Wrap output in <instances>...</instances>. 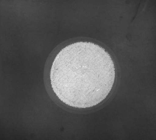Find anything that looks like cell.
Here are the masks:
<instances>
[{"label":"cell","instance_id":"obj_1","mask_svg":"<svg viewBox=\"0 0 156 140\" xmlns=\"http://www.w3.org/2000/svg\"><path fill=\"white\" fill-rule=\"evenodd\" d=\"M116 77L109 53L93 42L68 45L57 54L50 70L51 88L64 104L75 109L94 107L112 89Z\"/></svg>","mask_w":156,"mask_h":140}]
</instances>
